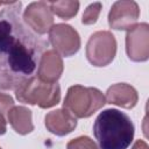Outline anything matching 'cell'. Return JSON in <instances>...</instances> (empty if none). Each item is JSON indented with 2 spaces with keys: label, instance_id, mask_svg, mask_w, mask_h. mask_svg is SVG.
I'll return each instance as SVG.
<instances>
[{
  "label": "cell",
  "instance_id": "18",
  "mask_svg": "<svg viewBox=\"0 0 149 149\" xmlns=\"http://www.w3.org/2000/svg\"><path fill=\"white\" fill-rule=\"evenodd\" d=\"M7 130V121L5 119V115L0 113V135H3Z\"/></svg>",
  "mask_w": 149,
  "mask_h": 149
},
{
  "label": "cell",
  "instance_id": "14",
  "mask_svg": "<svg viewBox=\"0 0 149 149\" xmlns=\"http://www.w3.org/2000/svg\"><path fill=\"white\" fill-rule=\"evenodd\" d=\"M49 7L54 14L63 20H70L77 15L79 9V2L72 0L62 1H49Z\"/></svg>",
  "mask_w": 149,
  "mask_h": 149
},
{
  "label": "cell",
  "instance_id": "13",
  "mask_svg": "<svg viewBox=\"0 0 149 149\" xmlns=\"http://www.w3.org/2000/svg\"><path fill=\"white\" fill-rule=\"evenodd\" d=\"M7 120L20 135H27L34 130L31 111L24 106H13L7 112Z\"/></svg>",
  "mask_w": 149,
  "mask_h": 149
},
{
  "label": "cell",
  "instance_id": "6",
  "mask_svg": "<svg viewBox=\"0 0 149 149\" xmlns=\"http://www.w3.org/2000/svg\"><path fill=\"white\" fill-rule=\"evenodd\" d=\"M49 41L54 50L64 57H71L80 49V36L70 24L57 23L49 30Z\"/></svg>",
  "mask_w": 149,
  "mask_h": 149
},
{
  "label": "cell",
  "instance_id": "21",
  "mask_svg": "<svg viewBox=\"0 0 149 149\" xmlns=\"http://www.w3.org/2000/svg\"><path fill=\"white\" fill-rule=\"evenodd\" d=\"M0 149H1V147H0Z\"/></svg>",
  "mask_w": 149,
  "mask_h": 149
},
{
  "label": "cell",
  "instance_id": "9",
  "mask_svg": "<svg viewBox=\"0 0 149 149\" xmlns=\"http://www.w3.org/2000/svg\"><path fill=\"white\" fill-rule=\"evenodd\" d=\"M126 52L133 62H146L149 58V26L146 22L134 26L126 35Z\"/></svg>",
  "mask_w": 149,
  "mask_h": 149
},
{
  "label": "cell",
  "instance_id": "20",
  "mask_svg": "<svg viewBox=\"0 0 149 149\" xmlns=\"http://www.w3.org/2000/svg\"><path fill=\"white\" fill-rule=\"evenodd\" d=\"M3 3H5V2H1V1H0V7H1V6H3Z\"/></svg>",
  "mask_w": 149,
  "mask_h": 149
},
{
  "label": "cell",
  "instance_id": "4",
  "mask_svg": "<svg viewBox=\"0 0 149 149\" xmlns=\"http://www.w3.org/2000/svg\"><path fill=\"white\" fill-rule=\"evenodd\" d=\"M15 95L20 102L50 108L59 102L61 87L57 83H45L34 76L15 90Z\"/></svg>",
  "mask_w": 149,
  "mask_h": 149
},
{
  "label": "cell",
  "instance_id": "16",
  "mask_svg": "<svg viewBox=\"0 0 149 149\" xmlns=\"http://www.w3.org/2000/svg\"><path fill=\"white\" fill-rule=\"evenodd\" d=\"M66 149H99L95 142L88 136H79L68 142Z\"/></svg>",
  "mask_w": 149,
  "mask_h": 149
},
{
  "label": "cell",
  "instance_id": "7",
  "mask_svg": "<svg viewBox=\"0 0 149 149\" xmlns=\"http://www.w3.org/2000/svg\"><path fill=\"white\" fill-rule=\"evenodd\" d=\"M140 17V7L133 0H120L112 5L108 24L115 30H130Z\"/></svg>",
  "mask_w": 149,
  "mask_h": 149
},
{
  "label": "cell",
  "instance_id": "10",
  "mask_svg": "<svg viewBox=\"0 0 149 149\" xmlns=\"http://www.w3.org/2000/svg\"><path fill=\"white\" fill-rule=\"evenodd\" d=\"M64 70L63 59L55 50H45L40 59L36 77L45 83H57Z\"/></svg>",
  "mask_w": 149,
  "mask_h": 149
},
{
  "label": "cell",
  "instance_id": "2",
  "mask_svg": "<svg viewBox=\"0 0 149 149\" xmlns=\"http://www.w3.org/2000/svg\"><path fill=\"white\" fill-rule=\"evenodd\" d=\"M134 123L119 109H104L93 123V135L99 149H127L134 140Z\"/></svg>",
  "mask_w": 149,
  "mask_h": 149
},
{
  "label": "cell",
  "instance_id": "5",
  "mask_svg": "<svg viewBox=\"0 0 149 149\" xmlns=\"http://www.w3.org/2000/svg\"><path fill=\"white\" fill-rule=\"evenodd\" d=\"M85 51L87 61L93 66H106L115 58L116 40L108 30L95 31L90 36Z\"/></svg>",
  "mask_w": 149,
  "mask_h": 149
},
{
  "label": "cell",
  "instance_id": "15",
  "mask_svg": "<svg viewBox=\"0 0 149 149\" xmlns=\"http://www.w3.org/2000/svg\"><path fill=\"white\" fill-rule=\"evenodd\" d=\"M101 8H102V5L101 2H93L91 5H88L83 14V19H81V22L86 26H90V24H94L97 21H98V17H99V14L101 12Z\"/></svg>",
  "mask_w": 149,
  "mask_h": 149
},
{
  "label": "cell",
  "instance_id": "1",
  "mask_svg": "<svg viewBox=\"0 0 149 149\" xmlns=\"http://www.w3.org/2000/svg\"><path fill=\"white\" fill-rule=\"evenodd\" d=\"M0 10V90H16L34 77L48 42L21 17L20 1L5 2Z\"/></svg>",
  "mask_w": 149,
  "mask_h": 149
},
{
  "label": "cell",
  "instance_id": "17",
  "mask_svg": "<svg viewBox=\"0 0 149 149\" xmlns=\"http://www.w3.org/2000/svg\"><path fill=\"white\" fill-rule=\"evenodd\" d=\"M14 106V100L9 94L0 92V113L5 114L7 113L12 107Z\"/></svg>",
  "mask_w": 149,
  "mask_h": 149
},
{
  "label": "cell",
  "instance_id": "12",
  "mask_svg": "<svg viewBox=\"0 0 149 149\" xmlns=\"http://www.w3.org/2000/svg\"><path fill=\"white\" fill-rule=\"evenodd\" d=\"M106 102L119 107L130 109L136 106L139 94L135 87L126 83H118L109 86L106 91Z\"/></svg>",
  "mask_w": 149,
  "mask_h": 149
},
{
  "label": "cell",
  "instance_id": "8",
  "mask_svg": "<svg viewBox=\"0 0 149 149\" xmlns=\"http://www.w3.org/2000/svg\"><path fill=\"white\" fill-rule=\"evenodd\" d=\"M22 19L24 23L37 35L49 33L54 26V15L47 1H35L27 6Z\"/></svg>",
  "mask_w": 149,
  "mask_h": 149
},
{
  "label": "cell",
  "instance_id": "11",
  "mask_svg": "<svg viewBox=\"0 0 149 149\" xmlns=\"http://www.w3.org/2000/svg\"><path fill=\"white\" fill-rule=\"evenodd\" d=\"M45 128L56 136H65L77 127V119L65 108L49 112L44 116Z\"/></svg>",
  "mask_w": 149,
  "mask_h": 149
},
{
  "label": "cell",
  "instance_id": "19",
  "mask_svg": "<svg viewBox=\"0 0 149 149\" xmlns=\"http://www.w3.org/2000/svg\"><path fill=\"white\" fill-rule=\"evenodd\" d=\"M132 149H149V148H148V144L143 140H136Z\"/></svg>",
  "mask_w": 149,
  "mask_h": 149
},
{
  "label": "cell",
  "instance_id": "3",
  "mask_svg": "<svg viewBox=\"0 0 149 149\" xmlns=\"http://www.w3.org/2000/svg\"><path fill=\"white\" fill-rule=\"evenodd\" d=\"M106 104L105 95L97 87H85L83 85H72L68 88L63 108H65L76 119L90 118Z\"/></svg>",
  "mask_w": 149,
  "mask_h": 149
}]
</instances>
